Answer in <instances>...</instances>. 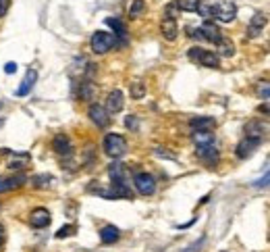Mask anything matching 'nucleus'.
Here are the masks:
<instances>
[{
  "label": "nucleus",
  "instance_id": "nucleus-11",
  "mask_svg": "<svg viewBox=\"0 0 270 252\" xmlns=\"http://www.w3.org/2000/svg\"><path fill=\"white\" fill-rule=\"evenodd\" d=\"M197 158L199 160H204L206 165L210 167H214L218 163V150L214 148V144H208V146H197V150H195Z\"/></svg>",
  "mask_w": 270,
  "mask_h": 252
},
{
  "label": "nucleus",
  "instance_id": "nucleus-16",
  "mask_svg": "<svg viewBox=\"0 0 270 252\" xmlns=\"http://www.w3.org/2000/svg\"><path fill=\"white\" fill-rule=\"evenodd\" d=\"M108 177L112 183H119V186H127V169L121 163H112L108 167Z\"/></svg>",
  "mask_w": 270,
  "mask_h": 252
},
{
  "label": "nucleus",
  "instance_id": "nucleus-26",
  "mask_svg": "<svg viewBox=\"0 0 270 252\" xmlns=\"http://www.w3.org/2000/svg\"><path fill=\"white\" fill-rule=\"evenodd\" d=\"M129 92H131L133 100H142L146 96V86H144V82H133L131 86H129Z\"/></svg>",
  "mask_w": 270,
  "mask_h": 252
},
{
  "label": "nucleus",
  "instance_id": "nucleus-13",
  "mask_svg": "<svg viewBox=\"0 0 270 252\" xmlns=\"http://www.w3.org/2000/svg\"><path fill=\"white\" fill-rule=\"evenodd\" d=\"M199 29H202V36H204V40H206V42L218 44L222 38H225V36H222V31H220V27H218V25H214L212 21H206Z\"/></svg>",
  "mask_w": 270,
  "mask_h": 252
},
{
  "label": "nucleus",
  "instance_id": "nucleus-34",
  "mask_svg": "<svg viewBox=\"0 0 270 252\" xmlns=\"http://www.w3.org/2000/svg\"><path fill=\"white\" fill-rule=\"evenodd\" d=\"M15 71H17V63L10 61V63H6V65H4V73H6V75H13Z\"/></svg>",
  "mask_w": 270,
  "mask_h": 252
},
{
  "label": "nucleus",
  "instance_id": "nucleus-8",
  "mask_svg": "<svg viewBox=\"0 0 270 252\" xmlns=\"http://www.w3.org/2000/svg\"><path fill=\"white\" fill-rule=\"evenodd\" d=\"M108 111L106 107H100V105H91L90 111H88V117L91 119L93 125H98V127H106V125L110 123V117H108Z\"/></svg>",
  "mask_w": 270,
  "mask_h": 252
},
{
  "label": "nucleus",
  "instance_id": "nucleus-4",
  "mask_svg": "<svg viewBox=\"0 0 270 252\" xmlns=\"http://www.w3.org/2000/svg\"><path fill=\"white\" fill-rule=\"evenodd\" d=\"M212 13H214V19H218L220 23H231L237 17V6L231 0H220V2L212 4Z\"/></svg>",
  "mask_w": 270,
  "mask_h": 252
},
{
  "label": "nucleus",
  "instance_id": "nucleus-3",
  "mask_svg": "<svg viewBox=\"0 0 270 252\" xmlns=\"http://www.w3.org/2000/svg\"><path fill=\"white\" fill-rule=\"evenodd\" d=\"M116 44V38L114 33H108V31H96L91 36V50L96 54H106L108 50L114 48Z\"/></svg>",
  "mask_w": 270,
  "mask_h": 252
},
{
  "label": "nucleus",
  "instance_id": "nucleus-15",
  "mask_svg": "<svg viewBox=\"0 0 270 252\" xmlns=\"http://www.w3.org/2000/svg\"><path fill=\"white\" fill-rule=\"evenodd\" d=\"M36 82H38V71L31 67V69H27L25 79H23L21 86L17 88V96H27L29 92L33 90V86H36Z\"/></svg>",
  "mask_w": 270,
  "mask_h": 252
},
{
  "label": "nucleus",
  "instance_id": "nucleus-29",
  "mask_svg": "<svg viewBox=\"0 0 270 252\" xmlns=\"http://www.w3.org/2000/svg\"><path fill=\"white\" fill-rule=\"evenodd\" d=\"M197 13L202 15L206 21H210L214 17V13H212V4H208V2H199V6H197Z\"/></svg>",
  "mask_w": 270,
  "mask_h": 252
},
{
  "label": "nucleus",
  "instance_id": "nucleus-23",
  "mask_svg": "<svg viewBox=\"0 0 270 252\" xmlns=\"http://www.w3.org/2000/svg\"><path fill=\"white\" fill-rule=\"evenodd\" d=\"M79 100H86V102H90V100H93V96H96V86H93L91 82H81L79 84Z\"/></svg>",
  "mask_w": 270,
  "mask_h": 252
},
{
  "label": "nucleus",
  "instance_id": "nucleus-33",
  "mask_svg": "<svg viewBox=\"0 0 270 252\" xmlns=\"http://www.w3.org/2000/svg\"><path fill=\"white\" fill-rule=\"evenodd\" d=\"M125 125L129 129H137V117H135V115H129V117L125 119Z\"/></svg>",
  "mask_w": 270,
  "mask_h": 252
},
{
  "label": "nucleus",
  "instance_id": "nucleus-12",
  "mask_svg": "<svg viewBox=\"0 0 270 252\" xmlns=\"http://www.w3.org/2000/svg\"><path fill=\"white\" fill-rule=\"evenodd\" d=\"M268 23V15L266 13H256L250 21V25H248V38H258L262 33L264 25Z\"/></svg>",
  "mask_w": 270,
  "mask_h": 252
},
{
  "label": "nucleus",
  "instance_id": "nucleus-28",
  "mask_svg": "<svg viewBox=\"0 0 270 252\" xmlns=\"http://www.w3.org/2000/svg\"><path fill=\"white\" fill-rule=\"evenodd\" d=\"M256 94H258V98L268 100L270 98V82H258L256 84Z\"/></svg>",
  "mask_w": 270,
  "mask_h": 252
},
{
  "label": "nucleus",
  "instance_id": "nucleus-31",
  "mask_svg": "<svg viewBox=\"0 0 270 252\" xmlns=\"http://www.w3.org/2000/svg\"><path fill=\"white\" fill-rule=\"evenodd\" d=\"M154 154H156V156H162V158H169V160H177V156L171 154V152H167L164 148H154Z\"/></svg>",
  "mask_w": 270,
  "mask_h": 252
},
{
  "label": "nucleus",
  "instance_id": "nucleus-1",
  "mask_svg": "<svg viewBox=\"0 0 270 252\" xmlns=\"http://www.w3.org/2000/svg\"><path fill=\"white\" fill-rule=\"evenodd\" d=\"M187 56H189V61L202 65V67H208V69H218V67H220V56H218L216 52H212V50L199 48V46H193V48H189Z\"/></svg>",
  "mask_w": 270,
  "mask_h": 252
},
{
  "label": "nucleus",
  "instance_id": "nucleus-25",
  "mask_svg": "<svg viewBox=\"0 0 270 252\" xmlns=\"http://www.w3.org/2000/svg\"><path fill=\"white\" fill-rule=\"evenodd\" d=\"M199 2H202V0H177L175 4H177V8L185 10V13H195Z\"/></svg>",
  "mask_w": 270,
  "mask_h": 252
},
{
  "label": "nucleus",
  "instance_id": "nucleus-27",
  "mask_svg": "<svg viewBox=\"0 0 270 252\" xmlns=\"http://www.w3.org/2000/svg\"><path fill=\"white\" fill-rule=\"evenodd\" d=\"M144 10H146V2H144V0H133L131 6H129V17L137 19L139 15L144 13Z\"/></svg>",
  "mask_w": 270,
  "mask_h": 252
},
{
  "label": "nucleus",
  "instance_id": "nucleus-39",
  "mask_svg": "<svg viewBox=\"0 0 270 252\" xmlns=\"http://www.w3.org/2000/svg\"><path fill=\"white\" fill-rule=\"evenodd\" d=\"M0 109H2V102H0Z\"/></svg>",
  "mask_w": 270,
  "mask_h": 252
},
{
  "label": "nucleus",
  "instance_id": "nucleus-24",
  "mask_svg": "<svg viewBox=\"0 0 270 252\" xmlns=\"http://www.w3.org/2000/svg\"><path fill=\"white\" fill-rule=\"evenodd\" d=\"M216 46H218V56H233L235 54V44L227 38H222Z\"/></svg>",
  "mask_w": 270,
  "mask_h": 252
},
{
  "label": "nucleus",
  "instance_id": "nucleus-37",
  "mask_svg": "<svg viewBox=\"0 0 270 252\" xmlns=\"http://www.w3.org/2000/svg\"><path fill=\"white\" fill-rule=\"evenodd\" d=\"M189 38H195V40H204V36H202V29H189Z\"/></svg>",
  "mask_w": 270,
  "mask_h": 252
},
{
  "label": "nucleus",
  "instance_id": "nucleus-30",
  "mask_svg": "<svg viewBox=\"0 0 270 252\" xmlns=\"http://www.w3.org/2000/svg\"><path fill=\"white\" fill-rule=\"evenodd\" d=\"M75 232V227L73 225H65V227H61V229H58V232H56V238H69V236H71Z\"/></svg>",
  "mask_w": 270,
  "mask_h": 252
},
{
  "label": "nucleus",
  "instance_id": "nucleus-2",
  "mask_svg": "<svg viewBox=\"0 0 270 252\" xmlns=\"http://www.w3.org/2000/svg\"><path fill=\"white\" fill-rule=\"evenodd\" d=\"M127 140L121 133H106L104 135V152L110 158H121L127 154Z\"/></svg>",
  "mask_w": 270,
  "mask_h": 252
},
{
  "label": "nucleus",
  "instance_id": "nucleus-5",
  "mask_svg": "<svg viewBox=\"0 0 270 252\" xmlns=\"http://www.w3.org/2000/svg\"><path fill=\"white\" fill-rule=\"evenodd\" d=\"M160 33H162V38L167 40V42H175L179 36V25H177V19H175L169 10L164 13L162 21H160Z\"/></svg>",
  "mask_w": 270,
  "mask_h": 252
},
{
  "label": "nucleus",
  "instance_id": "nucleus-36",
  "mask_svg": "<svg viewBox=\"0 0 270 252\" xmlns=\"http://www.w3.org/2000/svg\"><path fill=\"white\" fill-rule=\"evenodd\" d=\"M8 4H10V0H0V17H4V15H6Z\"/></svg>",
  "mask_w": 270,
  "mask_h": 252
},
{
  "label": "nucleus",
  "instance_id": "nucleus-21",
  "mask_svg": "<svg viewBox=\"0 0 270 252\" xmlns=\"http://www.w3.org/2000/svg\"><path fill=\"white\" fill-rule=\"evenodd\" d=\"M191 140L195 146H208V144H214V133L208 129H197L191 133Z\"/></svg>",
  "mask_w": 270,
  "mask_h": 252
},
{
  "label": "nucleus",
  "instance_id": "nucleus-14",
  "mask_svg": "<svg viewBox=\"0 0 270 252\" xmlns=\"http://www.w3.org/2000/svg\"><path fill=\"white\" fill-rule=\"evenodd\" d=\"M125 107V96L121 90H112L106 96V111L108 113H121Z\"/></svg>",
  "mask_w": 270,
  "mask_h": 252
},
{
  "label": "nucleus",
  "instance_id": "nucleus-7",
  "mask_svg": "<svg viewBox=\"0 0 270 252\" xmlns=\"http://www.w3.org/2000/svg\"><path fill=\"white\" fill-rule=\"evenodd\" d=\"M260 137H243V140L237 144V148H235V154H237V158L245 160V158H250L258 148H260Z\"/></svg>",
  "mask_w": 270,
  "mask_h": 252
},
{
  "label": "nucleus",
  "instance_id": "nucleus-22",
  "mask_svg": "<svg viewBox=\"0 0 270 252\" xmlns=\"http://www.w3.org/2000/svg\"><path fill=\"white\" fill-rule=\"evenodd\" d=\"M106 25L114 31V38L127 40V27H125V23H123L121 19H116V17H108V19H106Z\"/></svg>",
  "mask_w": 270,
  "mask_h": 252
},
{
  "label": "nucleus",
  "instance_id": "nucleus-35",
  "mask_svg": "<svg viewBox=\"0 0 270 252\" xmlns=\"http://www.w3.org/2000/svg\"><path fill=\"white\" fill-rule=\"evenodd\" d=\"M258 113H262L264 117H270V102H264V105L258 107Z\"/></svg>",
  "mask_w": 270,
  "mask_h": 252
},
{
  "label": "nucleus",
  "instance_id": "nucleus-32",
  "mask_svg": "<svg viewBox=\"0 0 270 252\" xmlns=\"http://www.w3.org/2000/svg\"><path fill=\"white\" fill-rule=\"evenodd\" d=\"M204 242H206V238H199V240H197V242H195V244H191V246H187V248H185L183 252H197L199 248H202V244H204Z\"/></svg>",
  "mask_w": 270,
  "mask_h": 252
},
{
  "label": "nucleus",
  "instance_id": "nucleus-38",
  "mask_svg": "<svg viewBox=\"0 0 270 252\" xmlns=\"http://www.w3.org/2000/svg\"><path fill=\"white\" fill-rule=\"evenodd\" d=\"M4 244V227H2V223H0V246Z\"/></svg>",
  "mask_w": 270,
  "mask_h": 252
},
{
  "label": "nucleus",
  "instance_id": "nucleus-6",
  "mask_svg": "<svg viewBox=\"0 0 270 252\" xmlns=\"http://www.w3.org/2000/svg\"><path fill=\"white\" fill-rule=\"evenodd\" d=\"M133 183H135V190L142 194V196H152L156 192V179L152 177L150 173H135L133 177Z\"/></svg>",
  "mask_w": 270,
  "mask_h": 252
},
{
  "label": "nucleus",
  "instance_id": "nucleus-17",
  "mask_svg": "<svg viewBox=\"0 0 270 252\" xmlns=\"http://www.w3.org/2000/svg\"><path fill=\"white\" fill-rule=\"evenodd\" d=\"M25 175L23 173H17L13 177H6V179H0V192H8V190H17L25 183Z\"/></svg>",
  "mask_w": 270,
  "mask_h": 252
},
{
  "label": "nucleus",
  "instance_id": "nucleus-20",
  "mask_svg": "<svg viewBox=\"0 0 270 252\" xmlns=\"http://www.w3.org/2000/svg\"><path fill=\"white\" fill-rule=\"evenodd\" d=\"M264 129H266V125H264L262 121H258V119L250 121V123L243 127L245 137H260V140H262V133H264Z\"/></svg>",
  "mask_w": 270,
  "mask_h": 252
},
{
  "label": "nucleus",
  "instance_id": "nucleus-9",
  "mask_svg": "<svg viewBox=\"0 0 270 252\" xmlns=\"http://www.w3.org/2000/svg\"><path fill=\"white\" fill-rule=\"evenodd\" d=\"M52 148H54V152L58 154V156H71L73 154V144H71V140L65 135V133H58V135H54V140H52Z\"/></svg>",
  "mask_w": 270,
  "mask_h": 252
},
{
  "label": "nucleus",
  "instance_id": "nucleus-19",
  "mask_svg": "<svg viewBox=\"0 0 270 252\" xmlns=\"http://www.w3.org/2000/svg\"><path fill=\"white\" fill-rule=\"evenodd\" d=\"M189 125H191L193 131H197V129H208V131H212V129L216 127V121H214L212 117H193V119L189 121Z\"/></svg>",
  "mask_w": 270,
  "mask_h": 252
},
{
  "label": "nucleus",
  "instance_id": "nucleus-10",
  "mask_svg": "<svg viewBox=\"0 0 270 252\" xmlns=\"http://www.w3.org/2000/svg\"><path fill=\"white\" fill-rule=\"evenodd\" d=\"M50 221H52V217H50L48 209H42V206H40V209H33L31 215H29V223H31V227L44 229V227L50 225Z\"/></svg>",
  "mask_w": 270,
  "mask_h": 252
},
{
  "label": "nucleus",
  "instance_id": "nucleus-18",
  "mask_svg": "<svg viewBox=\"0 0 270 252\" xmlns=\"http://www.w3.org/2000/svg\"><path fill=\"white\" fill-rule=\"evenodd\" d=\"M119 238H121L119 227H114V225H104V227L100 229V240H102L104 244H114Z\"/></svg>",
  "mask_w": 270,
  "mask_h": 252
}]
</instances>
